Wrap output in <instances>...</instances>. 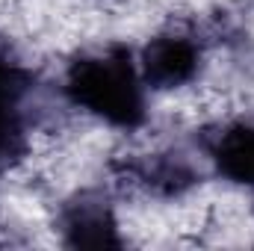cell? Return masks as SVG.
<instances>
[{
  "mask_svg": "<svg viewBox=\"0 0 254 251\" xmlns=\"http://www.w3.org/2000/svg\"><path fill=\"white\" fill-rule=\"evenodd\" d=\"M65 95L95 119L122 130L145 125L142 74L125 45L74 60L65 74Z\"/></svg>",
  "mask_w": 254,
  "mask_h": 251,
  "instance_id": "6da1fadb",
  "label": "cell"
},
{
  "mask_svg": "<svg viewBox=\"0 0 254 251\" xmlns=\"http://www.w3.org/2000/svg\"><path fill=\"white\" fill-rule=\"evenodd\" d=\"M30 89L33 74L21 63H15L6 48H0V172L27 151V125L21 107Z\"/></svg>",
  "mask_w": 254,
  "mask_h": 251,
  "instance_id": "7a4b0ae2",
  "label": "cell"
},
{
  "mask_svg": "<svg viewBox=\"0 0 254 251\" xmlns=\"http://www.w3.org/2000/svg\"><path fill=\"white\" fill-rule=\"evenodd\" d=\"M198 68H201L198 45L187 36H178V33H166V36L151 39L142 51V60H139L142 83L151 89L187 86L198 77Z\"/></svg>",
  "mask_w": 254,
  "mask_h": 251,
  "instance_id": "3957f363",
  "label": "cell"
},
{
  "mask_svg": "<svg viewBox=\"0 0 254 251\" xmlns=\"http://www.w3.org/2000/svg\"><path fill=\"white\" fill-rule=\"evenodd\" d=\"M65 246L71 249H122L119 225L101 195L83 192L63 210Z\"/></svg>",
  "mask_w": 254,
  "mask_h": 251,
  "instance_id": "277c9868",
  "label": "cell"
},
{
  "mask_svg": "<svg viewBox=\"0 0 254 251\" xmlns=\"http://www.w3.org/2000/svg\"><path fill=\"white\" fill-rule=\"evenodd\" d=\"M210 160L231 184L254 189V125H228L207 139Z\"/></svg>",
  "mask_w": 254,
  "mask_h": 251,
  "instance_id": "5b68a950",
  "label": "cell"
},
{
  "mask_svg": "<svg viewBox=\"0 0 254 251\" xmlns=\"http://www.w3.org/2000/svg\"><path fill=\"white\" fill-rule=\"evenodd\" d=\"M127 175L145 189L175 198L198 184V172L184 154H151L145 160L127 163Z\"/></svg>",
  "mask_w": 254,
  "mask_h": 251,
  "instance_id": "8992f818",
  "label": "cell"
}]
</instances>
